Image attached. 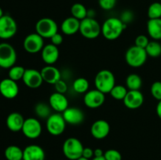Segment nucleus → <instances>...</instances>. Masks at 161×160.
Returning a JSON list of instances; mask_svg holds the SVG:
<instances>
[{
	"label": "nucleus",
	"instance_id": "obj_43",
	"mask_svg": "<svg viewBox=\"0 0 161 160\" xmlns=\"http://www.w3.org/2000/svg\"><path fill=\"white\" fill-rule=\"evenodd\" d=\"M156 111H157V115L159 118L161 119V100L158 101V104L156 108Z\"/></svg>",
	"mask_w": 161,
	"mask_h": 160
},
{
	"label": "nucleus",
	"instance_id": "obj_11",
	"mask_svg": "<svg viewBox=\"0 0 161 160\" xmlns=\"http://www.w3.org/2000/svg\"><path fill=\"white\" fill-rule=\"evenodd\" d=\"M24 49L29 53H36L42 51L44 47V39L37 33L28 35L24 39Z\"/></svg>",
	"mask_w": 161,
	"mask_h": 160
},
{
	"label": "nucleus",
	"instance_id": "obj_32",
	"mask_svg": "<svg viewBox=\"0 0 161 160\" xmlns=\"http://www.w3.org/2000/svg\"><path fill=\"white\" fill-rule=\"evenodd\" d=\"M127 92H128L127 88L125 87L124 86H123V85H116L113 88V89L109 93V94L115 100H124V97L127 95Z\"/></svg>",
	"mask_w": 161,
	"mask_h": 160
},
{
	"label": "nucleus",
	"instance_id": "obj_2",
	"mask_svg": "<svg viewBox=\"0 0 161 160\" xmlns=\"http://www.w3.org/2000/svg\"><path fill=\"white\" fill-rule=\"evenodd\" d=\"M96 89L105 94L109 93L113 88L116 86L115 75L111 71L103 69L99 71L94 78Z\"/></svg>",
	"mask_w": 161,
	"mask_h": 160
},
{
	"label": "nucleus",
	"instance_id": "obj_42",
	"mask_svg": "<svg viewBox=\"0 0 161 160\" xmlns=\"http://www.w3.org/2000/svg\"><path fill=\"white\" fill-rule=\"evenodd\" d=\"M105 152L101 148H96L94 150V157H102L104 156Z\"/></svg>",
	"mask_w": 161,
	"mask_h": 160
},
{
	"label": "nucleus",
	"instance_id": "obj_3",
	"mask_svg": "<svg viewBox=\"0 0 161 160\" xmlns=\"http://www.w3.org/2000/svg\"><path fill=\"white\" fill-rule=\"evenodd\" d=\"M148 55L146 49L137 45L128 48L125 53V61L129 66L132 67H140L146 62Z\"/></svg>",
	"mask_w": 161,
	"mask_h": 160
},
{
	"label": "nucleus",
	"instance_id": "obj_28",
	"mask_svg": "<svg viewBox=\"0 0 161 160\" xmlns=\"http://www.w3.org/2000/svg\"><path fill=\"white\" fill-rule=\"evenodd\" d=\"M35 113L40 119H47L51 115V107L50 104L43 102H39L35 106Z\"/></svg>",
	"mask_w": 161,
	"mask_h": 160
},
{
	"label": "nucleus",
	"instance_id": "obj_30",
	"mask_svg": "<svg viewBox=\"0 0 161 160\" xmlns=\"http://www.w3.org/2000/svg\"><path fill=\"white\" fill-rule=\"evenodd\" d=\"M146 53L149 56L157 58L161 56V44L158 41H150L146 48Z\"/></svg>",
	"mask_w": 161,
	"mask_h": 160
},
{
	"label": "nucleus",
	"instance_id": "obj_40",
	"mask_svg": "<svg viewBox=\"0 0 161 160\" xmlns=\"http://www.w3.org/2000/svg\"><path fill=\"white\" fill-rule=\"evenodd\" d=\"M132 18H133V13H132L131 11L126 10L123 13L120 19L124 24H127V23L130 22V20H132Z\"/></svg>",
	"mask_w": 161,
	"mask_h": 160
},
{
	"label": "nucleus",
	"instance_id": "obj_14",
	"mask_svg": "<svg viewBox=\"0 0 161 160\" xmlns=\"http://www.w3.org/2000/svg\"><path fill=\"white\" fill-rule=\"evenodd\" d=\"M0 93L6 99L15 98L19 93V86L17 82L9 78L2 80L0 82Z\"/></svg>",
	"mask_w": 161,
	"mask_h": 160
},
{
	"label": "nucleus",
	"instance_id": "obj_21",
	"mask_svg": "<svg viewBox=\"0 0 161 160\" xmlns=\"http://www.w3.org/2000/svg\"><path fill=\"white\" fill-rule=\"evenodd\" d=\"M43 81L49 84L54 85L61 79V73L59 69L53 65H47L40 71Z\"/></svg>",
	"mask_w": 161,
	"mask_h": 160
},
{
	"label": "nucleus",
	"instance_id": "obj_17",
	"mask_svg": "<svg viewBox=\"0 0 161 160\" xmlns=\"http://www.w3.org/2000/svg\"><path fill=\"white\" fill-rule=\"evenodd\" d=\"M110 132V125L106 120L98 119L91 125V133L95 139L102 140L108 136Z\"/></svg>",
	"mask_w": 161,
	"mask_h": 160
},
{
	"label": "nucleus",
	"instance_id": "obj_12",
	"mask_svg": "<svg viewBox=\"0 0 161 160\" xmlns=\"http://www.w3.org/2000/svg\"><path fill=\"white\" fill-rule=\"evenodd\" d=\"M105 100V94L98 89L88 90L83 97V103L87 108L91 109L100 108Z\"/></svg>",
	"mask_w": 161,
	"mask_h": 160
},
{
	"label": "nucleus",
	"instance_id": "obj_24",
	"mask_svg": "<svg viewBox=\"0 0 161 160\" xmlns=\"http://www.w3.org/2000/svg\"><path fill=\"white\" fill-rule=\"evenodd\" d=\"M147 31L153 40L161 39V18L149 19L147 22Z\"/></svg>",
	"mask_w": 161,
	"mask_h": 160
},
{
	"label": "nucleus",
	"instance_id": "obj_35",
	"mask_svg": "<svg viewBox=\"0 0 161 160\" xmlns=\"http://www.w3.org/2000/svg\"><path fill=\"white\" fill-rule=\"evenodd\" d=\"M104 157L106 160H122V155L116 149H108L104 153Z\"/></svg>",
	"mask_w": 161,
	"mask_h": 160
},
{
	"label": "nucleus",
	"instance_id": "obj_13",
	"mask_svg": "<svg viewBox=\"0 0 161 160\" xmlns=\"http://www.w3.org/2000/svg\"><path fill=\"white\" fill-rule=\"evenodd\" d=\"M22 80L25 86L30 89H38L44 82L41 72L34 68L26 69Z\"/></svg>",
	"mask_w": 161,
	"mask_h": 160
},
{
	"label": "nucleus",
	"instance_id": "obj_23",
	"mask_svg": "<svg viewBox=\"0 0 161 160\" xmlns=\"http://www.w3.org/2000/svg\"><path fill=\"white\" fill-rule=\"evenodd\" d=\"M80 20H77L73 17H67L63 20L61 25L62 32L66 35H72L80 31Z\"/></svg>",
	"mask_w": 161,
	"mask_h": 160
},
{
	"label": "nucleus",
	"instance_id": "obj_18",
	"mask_svg": "<svg viewBox=\"0 0 161 160\" xmlns=\"http://www.w3.org/2000/svg\"><path fill=\"white\" fill-rule=\"evenodd\" d=\"M49 104L53 111L62 113L69 108V100L64 94L55 92L50 96Z\"/></svg>",
	"mask_w": 161,
	"mask_h": 160
},
{
	"label": "nucleus",
	"instance_id": "obj_45",
	"mask_svg": "<svg viewBox=\"0 0 161 160\" xmlns=\"http://www.w3.org/2000/svg\"><path fill=\"white\" fill-rule=\"evenodd\" d=\"M3 15H4V14H3V9L0 7V18H1Z\"/></svg>",
	"mask_w": 161,
	"mask_h": 160
},
{
	"label": "nucleus",
	"instance_id": "obj_4",
	"mask_svg": "<svg viewBox=\"0 0 161 160\" xmlns=\"http://www.w3.org/2000/svg\"><path fill=\"white\" fill-rule=\"evenodd\" d=\"M80 32L87 39H94L102 34V26L94 17H86L80 21Z\"/></svg>",
	"mask_w": 161,
	"mask_h": 160
},
{
	"label": "nucleus",
	"instance_id": "obj_15",
	"mask_svg": "<svg viewBox=\"0 0 161 160\" xmlns=\"http://www.w3.org/2000/svg\"><path fill=\"white\" fill-rule=\"evenodd\" d=\"M144 95L140 90H128L124 99L125 107L131 110L138 109L144 103Z\"/></svg>",
	"mask_w": 161,
	"mask_h": 160
},
{
	"label": "nucleus",
	"instance_id": "obj_33",
	"mask_svg": "<svg viewBox=\"0 0 161 160\" xmlns=\"http://www.w3.org/2000/svg\"><path fill=\"white\" fill-rule=\"evenodd\" d=\"M147 15L149 19L161 18V3H153L148 8Z\"/></svg>",
	"mask_w": 161,
	"mask_h": 160
},
{
	"label": "nucleus",
	"instance_id": "obj_31",
	"mask_svg": "<svg viewBox=\"0 0 161 160\" xmlns=\"http://www.w3.org/2000/svg\"><path fill=\"white\" fill-rule=\"evenodd\" d=\"M26 69L20 65H14L9 69V78L14 81H19L23 78Z\"/></svg>",
	"mask_w": 161,
	"mask_h": 160
},
{
	"label": "nucleus",
	"instance_id": "obj_5",
	"mask_svg": "<svg viewBox=\"0 0 161 160\" xmlns=\"http://www.w3.org/2000/svg\"><path fill=\"white\" fill-rule=\"evenodd\" d=\"M83 148L81 141L75 137L66 139L62 146L63 154L69 160H76L82 157Z\"/></svg>",
	"mask_w": 161,
	"mask_h": 160
},
{
	"label": "nucleus",
	"instance_id": "obj_9",
	"mask_svg": "<svg viewBox=\"0 0 161 160\" xmlns=\"http://www.w3.org/2000/svg\"><path fill=\"white\" fill-rule=\"evenodd\" d=\"M17 31V24L9 15H3L0 18V39H9Z\"/></svg>",
	"mask_w": 161,
	"mask_h": 160
},
{
	"label": "nucleus",
	"instance_id": "obj_10",
	"mask_svg": "<svg viewBox=\"0 0 161 160\" xmlns=\"http://www.w3.org/2000/svg\"><path fill=\"white\" fill-rule=\"evenodd\" d=\"M42 130V125L39 119L36 118H28L25 120L21 132L27 138L34 140L40 136Z\"/></svg>",
	"mask_w": 161,
	"mask_h": 160
},
{
	"label": "nucleus",
	"instance_id": "obj_26",
	"mask_svg": "<svg viewBox=\"0 0 161 160\" xmlns=\"http://www.w3.org/2000/svg\"><path fill=\"white\" fill-rule=\"evenodd\" d=\"M142 86V78L135 73H131L126 78V86L128 90H140Z\"/></svg>",
	"mask_w": 161,
	"mask_h": 160
},
{
	"label": "nucleus",
	"instance_id": "obj_27",
	"mask_svg": "<svg viewBox=\"0 0 161 160\" xmlns=\"http://www.w3.org/2000/svg\"><path fill=\"white\" fill-rule=\"evenodd\" d=\"M71 13L72 17H75L79 20H83L86 18L88 16V10L86 6L80 3H74L71 7Z\"/></svg>",
	"mask_w": 161,
	"mask_h": 160
},
{
	"label": "nucleus",
	"instance_id": "obj_36",
	"mask_svg": "<svg viewBox=\"0 0 161 160\" xmlns=\"http://www.w3.org/2000/svg\"><path fill=\"white\" fill-rule=\"evenodd\" d=\"M149 42L150 41L149 40V38L147 36L145 35H139L135 38V45L138 47H141V48L146 49Z\"/></svg>",
	"mask_w": 161,
	"mask_h": 160
},
{
	"label": "nucleus",
	"instance_id": "obj_22",
	"mask_svg": "<svg viewBox=\"0 0 161 160\" xmlns=\"http://www.w3.org/2000/svg\"><path fill=\"white\" fill-rule=\"evenodd\" d=\"M25 120L21 114L18 112H12L6 118V126L12 132H20L21 131Z\"/></svg>",
	"mask_w": 161,
	"mask_h": 160
},
{
	"label": "nucleus",
	"instance_id": "obj_29",
	"mask_svg": "<svg viewBox=\"0 0 161 160\" xmlns=\"http://www.w3.org/2000/svg\"><path fill=\"white\" fill-rule=\"evenodd\" d=\"M89 82L86 78L80 77L76 78L72 83V88L77 93H86L89 89Z\"/></svg>",
	"mask_w": 161,
	"mask_h": 160
},
{
	"label": "nucleus",
	"instance_id": "obj_44",
	"mask_svg": "<svg viewBox=\"0 0 161 160\" xmlns=\"http://www.w3.org/2000/svg\"><path fill=\"white\" fill-rule=\"evenodd\" d=\"M91 160H106L105 158V157L102 156V157H94Z\"/></svg>",
	"mask_w": 161,
	"mask_h": 160
},
{
	"label": "nucleus",
	"instance_id": "obj_7",
	"mask_svg": "<svg viewBox=\"0 0 161 160\" xmlns=\"http://www.w3.org/2000/svg\"><path fill=\"white\" fill-rule=\"evenodd\" d=\"M17 53L12 45L7 42L0 43V67L9 69L15 65Z\"/></svg>",
	"mask_w": 161,
	"mask_h": 160
},
{
	"label": "nucleus",
	"instance_id": "obj_16",
	"mask_svg": "<svg viewBox=\"0 0 161 160\" xmlns=\"http://www.w3.org/2000/svg\"><path fill=\"white\" fill-rule=\"evenodd\" d=\"M62 115L66 123L72 125H77L83 123L85 118L83 111L80 108L74 107H69L64 112H62Z\"/></svg>",
	"mask_w": 161,
	"mask_h": 160
},
{
	"label": "nucleus",
	"instance_id": "obj_41",
	"mask_svg": "<svg viewBox=\"0 0 161 160\" xmlns=\"http://www.w3.org/2000/svg\"><path fill=\"white\" fill-rule=\"evenodd\" d=\"M83 157L84 158L91 159V158H94V150L91 147H84L83 151Z\"/></svg>",
	"mask_w": 161,
	"mask_h": 160
},
{
	"label": "nucleus",
	"instance_id": "obj_19",
	"mask_svg": "<svg viewBox=\"0 0 161 160\" xmlns=\"http://www.w3.org/2000/svg\"><path fill=\"white\" fill-rule=\"evenodd\" d=\"M42 60L47 65H53L59 58V50L53 44H47L44 45L41 51Z\"/></svg>",
	"mask_w": 161,
	"mask_h": 160
},
{
	"label": "nucleus",
	"instance_id": "obj_6",
	"mask_svg": "<svg viewBox=\"0 0 161 160\" xmlns=\"http://www.w3.org/2000/svg\"><path fill=\"white\" fill-rule=\"evenodd\" d=\"M36 32L43 39H50L58 32L57 22L50 17H43L36 22Z\"/></svg>",
	"mask_w": 161,
	"mask_h": 160
},
{
	"label": "nucleus",
	"instance_id": "obj_20",
	"mask_svg": "<svg viewBox=\"0 0 161 160\" xmlns=\"http://www.w3.org/2000/svg\"><path fill=\"white\" fill-rule=\"evenodd\" d=\"M43 148L37 144H30L23 150L24 160H45Z\"/></svg>",
	"mask_w": 161,
	"mask_h": 160
},
{
	"label": "nucleus",
	"instance_id": "obj_34",
	"mask_svg": "<svg viewBox=\"0 0 161 160\" xmlns=\"http://www.w3.org/2000/svg\"><path fill=\"white\" fill-rule=\"evenodd\" d=\"M150 92L153 97L157 100H161V82L156 81L152 84L150 88Z\"/></svg>",
	"mask_w": 161,
	"mask_h": 160
},
{
	"label": "nucleus",
	"instance_id": "obj_37",
	"mask_svg": "<svg viewBox=\"0 0 161 160\" xmlns=\"http://www.w3.org/2000/svg\"><path fill=\"white\" fill-rule=\"evenodd\" d=\"M117 0H98V5L104 10H111L116 6Z\"/></svg>",
	"mask_w": 161,
	"mask_h": 160
},
{
	"label": "nucleus",
	"instance_id": "obj_38",
	"mask_svg": "<svg viewBox=\"0 0 161 160\" xmlns=\"http://www.w3.org/2000/svg\"><path fill=\"white\" fill-rule=\"evenodd\" d=\"M54 88L56 92L64 94L68 91V85L64 80L60 79L59 81L57 82L54 84Z\"/></svg>",
	"mask_w": 161,
	"mask_h": 160
},
{
	"label": "nucleus",
	"instance_id": "obj_39",
	"mask_svg": "<svg viewBox=\"0 0 161 160\" xmlns=\"http://www.w3.org/2000/svg\"><path fill=\"white\" fill-rule=\"evenodd\" d=\"M50 39L51 40V43L53 44V45H57V46L61 45V44L63 42V40H64L62 35L60 34L59 32L56 33V34H55L54 35L52 36Z\"/></svg>",
	"mask_w": 161,
	"mask_h": 160
},
{
	"label": "nucleus",
	"instance_id": "obj_8",
	"mask_svg": "<svg viewBox=\"0 0 161 160\" xmlns=\"http://www.w3.org/2000/svg\"><path fill=\"white\" fill-rule=\"evenodd\" d=\"M47 130L53 136H60L65 130L66 122L62 115V113H54L50 115L47 119L46 123Z\"/></svg>",
	"mask_w": 161,
	"mask_h": 160
},
{
	"label": "nucleus",
	"instance_id": "obj_47",
	"mask_svg": "<svg viewBox=\"0 0 161 160\" xmlns=\"http://www.w3.org/2000/svg\"><path fill=\"white\" fill-rule=\"evenodd\" d=\"M21 160H24V159H21Z\"/></svg>",
	"mask_w": 161,
	"mask_h": 160
},
{
	"label": "nucleus",
	"instance_id": "obj_25",
	"mask_svg": "<svg viewBox=\"0 0 161 160\" xmlns=\"http://www.w3.org/2000/svg\"><path fill=\"white\" fill-rule=\"evenodd\" d=\"M5 157L7 160L23 159V150L17 145H9L4 152Z\"/></svg>",
	"mask_w": 161,
	"mask_h": 160
},
{
	"label": "nucleus",
	"instance_id": "obj_1",
	"mask_svg": "<svg viewBox=\"0 0 161 160\" xmlns=\"http://www.w3.org/2000/svg\"><path fill=\"white\" fill-rule=\"evenodd\" d=\"M127 24L117 17H109L102 25V34L107 40H116L120 37Z\"/></svg>",
	"mask_w": 161,
	"mask_h": 160
},
{
	"label": "nucleus",
	"instance_id": "obj_46",
	"mask_svg": "<svg viewBox=\"0 0 161 160\" xmlns=\"http://www.w3.org/2000/svg\"><path fill=\"white\" fill-rule=\"evenodd\" d=\"M76 160H91V159H88V158H84V157H80V158H79L78 159H76Z\"/></svg>",
	"mask_w": 161,
	"mask_h": 160
}]
</instances>
